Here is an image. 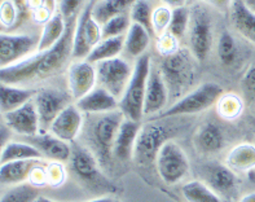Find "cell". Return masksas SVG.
Wrapping results in <instances>:
<instances>
[{"label": "cell", "instance_id": "6da1fadb", "mask_svg": "<svg viewBox=\"0 0 255 202\" xmlns=\"http://www.w3.org/2000/svg\"><path fill=\"white\" fill-rule=\"evenodd\" d=\"M73 34L74 30L68 26L61 40L51 49L42 52L38 51V53H32L31 56L17 64L1 67L0 70L1 83L17 86L26 82L47 79L60 71V69L66 64L68 58L71 56Z\"/></svg>", "mask_w": 255, "mask_h": 202}, {"label": "cell", "instance_id": "7a4b0ae2", "mask_svg": "<svg viewBox=\"0 0 255 202\" xmlns=\"http://www.w3.org/2000/svg\"><path fill=\"white\" fill-rule=\"evenodd\" d=\"M88 130V139L92 153L99 164L107 165L113 157V147L117 134L125 121V116L120 109L104 114H95Z\"/></svg>", "mask_w": 255, "mask_h": 202}, {"label": "cell", "instance_id": "3957f363", "mask_svg": "<svg viewBox=\"0 0 255 202\" xmlns=\"http://www.w3.org/2000/svg\"><path fill=\"white\" fill-rule=\"evenodd\" d=\"M150 70H152L150 56L142 55L136 60L133 65L132 78L120 100V110L123 113L125 118L141 122L142 117L145 116L144 103H145L146 83Z\"/></svg>", "mask_w": 255, "mask_h": 202}, {"label": "cell", "instance_id": "277c9868", "mask_svg": "<svg viewBox=\"0 0 255 202\" xmlns=\"http://www.w3.org/2000/svg\"><path fill=\"white\" fill-rule=\"evenodd\" d=\"M222 96H223V88L219 84L213 82L201 84L196 90L191 91L179 99L168 109L159 113L155 119H170L175 117L197 114L218 104Z\"/></svg>", "mask_w": 255, "mask_h": 202}, {"label": "cell", "instance_id": "5b68a950", "mask_svg": "<svg viewBox=\"0 0 255 202\" xmlns=\"http://www.w3.org/2000/svg\"><path fill=\"white\" fill-rule=\"evenodd\" d=\"M192 57H194L192 52L178 49L163 58L159 70L171 96H178L192 83L194 75Z\"/></svg>", "mask_w": 255, "mask_h": 202}, {"label": "cell", "instance_id": "8992f818", "mask_svg": "<svg viewBox=\"0 0 255 202\" xmlns=\"http://www.w3.org/2000/svg\"><path fill=\"white\" fill-rule=\"evenodd\" d=\"M189 47L198 61H205L214 42V23L210 13L204 4H194L191 9L189 22Z\"/></svg>", "mask_w": 255, "mask_h": 202}, {"label": "cell", "instance_id": "52a82bcc", "mask_svg": "<svg viewBox=\"0 0 255 202\" xmlns=\"http://www.w3.org/2000/svg\"><path fill=\"white\" fill-rule=\"evenodd\" d=\"M103 40L101 25L92 16V5L84 8L77 19L73 34L71 57L77 61L87 60L92 49Z\"/></svg>", "mask_w": 255, "mask_h": 202}, {"label": "cell", "instance_id": "ba28073f", "mask_svg": "<svg viewBox=\"0 0 255 202\" xmlns=\"http://www.w3.org/2000/svg\"><path fill=\"white\" fill-rule=\"evenodd\" d=\"M168 140H172L171 129L162 122V119H154L144 123L136 141L133 158L140 165L150 164L153 160L155 161L159 149Z\"/></svg>", "mask_w": 255, "mask_h": 202}, {"label": "cell", "instance_id": "9c48e42d", "mask_svg": "<svg viewBox=\"0 0 255 202\" xmlns=\"http://www.w3.org/2000/svg\"><path fill=\"white\" fill-rule=\"evenodd\" d=\"M157 171L166 184H176L187 177L189 171V160L180 145L168 140L159 149L155 158Z\"/></svg>", "mask_w": 255, "mask_h": 202}, {"label": "cell", "instance_id": "30bf717a", "mask_svg": "<svg viewBox=\"0 0 255 202\" xmlns=\"http://www.w3.org/2000/svg\"><path fill=\"white\" fill-rule=\"evenodd\" d=\"M95 66H96L99 86L109 91L114 97L121 100L128 86L129 80L132 78L133 67L122 57L105 60Z\"/></svg>", "mask_w": 255, "mask_h": 202}, {"label": "cell", "instance_id": "8fae6325", "mask_svg": "<svg viewBox=\"0 0 255 202\" xmlns=\"http://www.w3.org/2000/svg\"><path fill=\"white\" fill-rule=\"evenodd\" d=\"M71 170L74 171L77 178L82 183L91 188H101V190L116 191V187L104 177L99 167V161L95 154L88 149L82 147L73 148V153L70 158Z\"/></svg>", "mask_w": 255, "mask_h": 202}, {"label": "cell", "instance_id": "7c38bea8", "mask_svg": "<svg viewBox=\"0 0 255 202\" xmlns=\"http://www.w3.org/2000/svg\"><path fill=\"white\" fill-rule=\"evenodd\" d=\"M40 36L30 34H8L1 32L0 35V64L1 67L10 66L22 61L26 57L38 51Z\"/></svg>", "mask_w": 255, "mask_h": 202}, {"label": "cell", "instance_id": "4fadbf2b", "mask_svg": "<svg viewBox=\"0 0 255 202\" xmlns=\"http://www.w3.org/2000/svg\"><path fill=\"white\" fill-rule=\"evenodd\" d=\"M71 99L73 97L70 93H65L55 88H42L36 92L34 103L38 110L42 134L51 129L52 123L60 116V113L70 105Z\"/></svg>", "mask_w": 255, "mask_h": 202}, {"label": "cell", "instance_id": "5bb4252c", "mask_svg": "<svg viewBox=\"0 0 255 202\" xmlns=\"http://www.w3.org/2000/svg\"><path fill=\"white\" fill-rule=\"evenodd\" d=\"M97 83L96 66L88 62L87 60L83 61H75L69 67L68 73V87L69 93L73 100L83 99L86 95L94 90Z\"/></svg>", "mask_w": 255, "mask_h": 202}, {"label": "cell", "instance_id": "9a60e30c", "mask_svg": "<svg viewBox=\"0 0 255 202\" xmlns=\"http://www.w3.org/2000/svg\"><path fill=\"white\" fill-rule=\"evenodd\" d=\"M3 122L12 131L21 135L23 138L35 136V135L40 134L39 114L34 100L29 101L18 109L5 113V114H3Z\"/></svg>", "mask_w": 255, "mask_h": 202}, {"label": "cell", "instance_id": "2e32d148", "mask_svg": "<svg viewBox=\"0 0 255 202\" xmlns=\"http://www.w3.org/2000/svg\"><path fill=\"white\" fill-rule=\"evenodd\" d=\"M168 88L165 79L162 77L161 70L152 67L150 74H149L148 83H146L145 92V103H144V114L145 116H152L163 112L167 104Z\"/></svg>", "mask_w": 255, "mask_h": 202}, {"label": "cell", "instance_id": "e0dca14e", "mask_svg": "<svg viewBox=\"0 0 255 202\" xmlns=\"http://www.w3.org/2000/svg\"><path fill=\"white\" fill-rule=\"evenodd\" d=\"M83 126V116L77 104H70L66 106L60 116L53 121L49 132L57 136L58 139L70 143L78 138Z\"/></svg>", "mask_w": 255, "mask_h": 202}, {"label": "cell", "instance_id": "ac0fdd59", "mask_svg": "<svg viewBox=\"0 0 255 202\" xmlns=\"http://www.w3.org/2000/svg\"><path fill=\"white\" fill-rule=\"evenodd\" d=\"M23 140L38 148L40 153L44 156V158H48L52 161H58V162H65L71 158L73 148L69 145V143L58 139L57 136L52 135L51 132H44V134H38L35 136H27L23 138Z\"/></svg>", "mask_w": 255, "mask_h": 202}, {"label": "cell", "instance_id": "d6986e66", "mask_svg": "<svg viewBox=\"0 0 255 202\" xmlns=\"http://www.w3.org/2000/svg\"><path fill=\"white\" fill-rule=\"evenodd\" d=\"M141 126V122H136V121L125 118L120 130H118L116 141H114V158H117L118 161H123V162L132 160L133 154H135L136 141L139 138Z\"/></svg>", "mask_w": 255, "mask_h": 202}, {"label": "cell", "instance_id": "ffe728a7", "mask_svg": "<svg viewBox=\"0 0 255 202\" xmlns=\"http://www.w3.org/2000/svg\"><path fill=\"white\" fill-rule=\"evenodd\" d=\"M205 183L218 195L231 193L237 186V177L231 167L220 164L206 165L202 169Z\"/></svg>", "mask_w": 255, "mask_h": 202}, {"label": "cell", "instance_id": "44dd1931", "mask_svg": "<svg viewBox=\"0 0 255 202\" xmlns=\"http://www.w3.org/2000/svg\"><path fill=\"white\" fill-rule=\"evenodd\" d=\"M75 104L82 113L88 114H104L120 109V100L100 86L95 87L88 95L78 100Z\"/></svg>", "mask_w": 255, "mask_h": 202}, {"label": "cell", "instance_id": "7402d4cb", "mask_svg": "<svg viewBox=\"0 0 255 202\" xmlns=\"http://www.w3.org/2000/svg\"><path fill=\"white\" fill-rule=\"evenodd\" d=\"M230 21L233 29L248 42L255 44V13L244 0H235L230 8Z\"/></svg>", "mask_w": 255, "mask_h": 202}, {"label": "cell", "instance_id": "603a6c76", "mask_svg": "<svg viewBox=\"0 0 255 202\" xmlns=\"http://www.w3.org/2000/svg\"><path fill=\"white\" fill-rule=\"evenodd\" d=\"M43 160H27V161H13L1 164L0 167V179L3 186L13 187L23 184L25 180L31 178L35 170L36 165Z\"/></svg>", "mask_w": 255, "mask_h": 202}, {"label": "cell", "instance_id": "cb8c5ba5", "mask_svg": "<svg viewBox=\"0 0 255 202\" xmlns=\"http://www.w3.org/2000/svg\"><path fill=\"white\" fill-rule=\"evenodd\" d=\"M36 92L35 90H29V88H22L17 87L14 84L1 83L0 88V106H1V113H9L12 110H16L29 101L34 100Z\"/></svg>", "mask_w": 255, "mask_h": 202}, {"label": "cell", "instance_id": "d4e9b609", "mask_svg": "<svg viewBox=\"0 0 255 202\" xmlns=\"http://www.w3.org/2000/svg\"><path fill=\"white\" fill-rule=\"evenodd\" d=\"M194 144L204 153H218L224 147V135L219 126L206 123L200 127L194 136Z\"/></svg>", "mask_w": 255, "mask_h": 202}, {"label": "cell", "instance_id": "484cf974", "mask_svg": "<svg viewBox=\"0 0 255 202\" xmlns=\"http://www.w3.org/2000/svg\"><path fill=\"white\" fill-rule=\"evenodd\" d=\"M27 160H45V158L38 148L25 140L9 141L8 144L1 148V156H0L1 164Z\"/></svg>", "mask_w": 255, "mask_h": 202}, {"label": "cell", "instance_id": "4316f807", "mask_svg": "<svg viewBox=\"0 0 255 202\" xmlns=\"http://www.w3.org/2000/svg\"><path fill=\"white\" fill-rule=\"evenodd\" d=\"M152 34L137 23H131L128 31L125 35V51L129 57L139 58L145 55L150 43Z\"/></svg>", "mask_w": 255, "mask_h": 202}, {"label": "cell", "instance_id": "83f0119b", "mask_svg": "<svg viewBox=\"0 0 255 202\" xmlns=\"http://www.w3.org/2000/svg\"><path fill=\"white\" fill-rule=\"evenodd\" d=\"M66 29H68V26L65 25L64 16L61 13L53 14L47 22H44V26H43L40 39H39L38 51H47V49L55 47L61 40Z\"/></svg>", "mask_w": 255, "mask_h": 202}, {"label": "cell", "instance_id": "f1b7e54d", "mask_svg": "<svg viewBox=\"0 0 255 202\" xmlns=\"http://www.w3.org/2000/svg\"><path fill=\"white\" fill-rule=\"evenodd\" d=\"M137 0H99L92 5V16L97 22L103 25L108 19L120 14H125L132 8Z\"/></svg>", "mask_w": 255, "mask_h": 202}, {"label": "cell", "instance_id": "f546056e", "mask_svg": "<svg viewBox=\"0 0 255 202\" xmlns=\"http://www.w3.org/2000/svg\"><path fill=\"white\" fill-rule=\"evenodd\" d=\"M122 51H125V35L103 39L92 49V52L87 57V61L96 65L101 61H105V60L120 57Z\"/></svg>", "mask_w": 255, "mask_h": 202}, {"label": "cell", "instance_id": "4dcf8cb0", "mask_svg": "<svg viewBox=\"0 0 255 202\" xmlns=\"http://www.w3.org/2000/svg\"><path fill=\"white\" fill-rule=\"evenodd\" d=\"M227 165L233 171H249L255 167V145L244 143L233 148L227 156Z\"/></svg>", "mask_w": 255, "mask_h": 202}, {"label": "cell", "instance_id": "1f68e13d", "mask_svg": "<svg viewBox=\"0 0 255 202\" xmlns=\"http://www.w3.org/2000/svg\"><path fill=\"white\" fill-rule=\"evenodd\" d=\"M181 192L188 202H224L217 192L200 180H192L187 183Z\"/></svg>", "mask_w": 255, "mask_h": 202}, {"label": "cell", "instance_id": "d6a6232c", "mask_svg": "<svg viewBox=\"0 0 255 202\" xmlns=\"http://www.w3.org/2000/svg\"><path fill=\"white\" fill-rule=\"evenodd\" d=\"M39 197V191L32 184L23 183L10 187L1 196L0 202H35Z\"/></svg>", "mask_w": 255, "mask_h": 202}, {"label": "cell", "instance_id": "836d02e7", "mask_svg": "<svg viewBox=\"0 0 255 202\" xmlns=\"http://www.w3.org/2000/svg\"><path fill=\"white\" fill-rule=\"evenodd\" d=\"M152 14L153 8L150 6V3L148 0H137L129 9V17L133 23L145 27L152 35H154L152 26Z\"/></svg>", "mask_w": 255, "mask_h": 202}, {"label": "cell", "instance_id": "e575fe53", "mask_svg": "<svg viewBox=\"0 0 255 202\" xmlns=\"http://www.w3.org/2000/svg\"><path fill=\"white\" fill-rule=\"evenodd\" d=\"M131 23H132L131 17H129V14H126V13L108 19L107 22H104L103 25H101L103 39L126 35Z\"/></svg>", "mask_w": 255, "mask_h": 202}, {"label": "cell", "instance_id": "d590c367", "mask_svg": "<svg viewBox=\"0 0 255 202\" xmlns=\"http://www.w3.org/2000/svg\"><path fill=\"white\" fill-rule=\"evenodd\" d=\"M189 22H191V9L188 6L172 9L171 22L167 31L176 39H180L189 29Z\"/></svg>", "mask_w": 255, "mask_h": 202}, {"label": "cell", "instance_id": "8d00e7d4", "mask_svg": "<svg viewBox=\"0 0 255 202\" xmlns=\"http://www.w3.org/2000/svg\"><path fill=\"white\" fill-rule=\"evenodd\" d=\"M218 57H219L220 62L226 66L233 64L236 60L237 55V47L235 38L232 34L228 31H223L220 34L219 39H218Z\"/></svg>", "mask_w": 255, "mask_h": 202}, {"label": "cell", "instance_id": "74e56055", "mask_svg": "<svg viewBox=\"0 0 255 202\" xmlns=\"http://www.w3.org/2000/svg\"><path fill=\"white\" fill-rule=\"evenodd\" d=\"M218 108L222 117L227 119H235L240 116V113L243 110V101L236 95L227 93L218 101Z\"/></svg>", "mask_w": 255, "mask_h": 202}, {"label": "cell", "instance_id": "f35d334b", "mask_svg": "<svg viewBox=\"0 0 255 202\" xmlns=\"http://www.w3.org/2000/svg\"><path fill=\"white\" fill-rule=\"evenodd\" d=\"M171 17L172 9L170 6L165 5V4H162V5L157 6V8L153 9L152 26L154 35L159 36L167 31L170 22H171Z\"/></svg>", "mask_w": 255, "mask_h": 202}, {"label": "cell", "instance_id": "ab89813d", "mask_svg": "<svg viewBox=\"0 0 255 202\" xmlns=\"http://www.w3.org/2000/svg\"><path fill=\"white\" fill-rule=\"evenodd\" d=\"M157 48L163 56H168L178 51V39L175 38L172 34L166 31L165 34L158 36V43H157Z\"/></svg>", "mask_w": 255, "mask_h": 202}, {"label": "cell", "instance_id": "60d3db41", "mask_svg": "<svg viewBox=\"0 0 255 202\" xmlns=\"http://www.w3.org/2000/svg\"><path fill=\"white\" fill-rule=\"evenodd\" d=\"M17 10L16 4L10 1V0H4L1 3V25L3 27H9V26L14 25L17 21Z\"/></svg>", "mask_w": 255, "mask_h": 202}, {"label": "cell", "instance_id": "b9f144b4", "mask_svg": "<svg viewBox=\"0 0 255 202\" xmlns=\"http://www.w3.org/2000/svg\"><path fill=\"white\" fill-rule=\"evenodd\" d=\"M82 5V0H61L60 3V10L61 14L66 18L75 16Z\"/></svg>", "mask_w": 255, "mask_h": 202}, {"label": "cell", "instance_id": "7bdbcfd3", "mask_svg": "<svg viewBox=\"0 0 255 202\" xmlns=\"http://www.w3.org/2000/svg\"><path fill=\"white\" fill-rule=\"evenodd\" d=\"M244 91L250 99H255V65L246 71L243 79Z\"/></svg>", "mask_w": 255, "mask_h": 202}, {"label": "cell", "instance_id": "ee69618b", "mask_svg": "<svg viewBox=\"0 0 255 202\" xmlns=\"http://www.w3.org/2000/svg\"><path fill=\"white\" fill-rule=\"evenodd\" d=\"M64 180V169L60 165H52L48 171V182L61 184Z\"/></svg>", "mask_w": 255, "mask_h": 202}, {"label": "cell", "instance_id": "f6af8a7d", "mask_svg": "<svg viewBox=\"0 0 255 202\" xmlns=\"http://www.w3.org/2000/svg\"><path fill=\"white\" fill-rule=\"evenodd\" d=\"M201 1L218 9H226V8H231L235 0H201Z\"/></svg>", "mask_w": 255, "mask_h": 202}, {"label": "cell", "instance_id": "bcb514c9", "mask_svg": "<svg viewBox=\"0 0 255 202\" xmlns=\"http://www.w3.org/2000/svg\"><path fill=\"white\" fill-rule=\"evenodd\" d=\"M165 5L170 6L171 9H176V8H181V6H187L188 0H161Z\"/></svg>", "mask_w": 255, "mask_h": 202}, {"label": "cell", "instance_id": "7dc6e473", "mask_svg": "<svg viewBox=\"0 0 255 202\" xmlns=\"http://www.w3.org/2000/svg\"><path fill=\"white\" fill-rule=\"evenodd\" d=\"M86 202H117V201H114L112 197L104 196V197H97V199L90 200V201H86Z\"/></svg>", "mask_w": 255, "mask_h": 202}, {"label": "cell", "instance_id": "c3c4849f", "mask_svg": "<svg viewBox=\"0 0 255 202\" xmlns=\"http://www.w3.org/2000/svg\"><path fill=\"white\" fill-rule=\"evenodd\" d=\"M240 202H255V192H252L244 196L243 199L240 200Z\"/></svg>", "mask_w": 255, "mask_h": 202}, {"label": "cell", "instance_id": "681fc988", "mask_svg": "<svg viewBox=\"0 0 255 202\" xmlns=\"http://www.w3.org/2000/svg\"><path fill=\"white\" fill-rule=\"evenodd\" d=\"M244 1H245L246 5L249 6L250 9L255 13V0H244Z\"/></svg>", "mask_w": 255, "mask_h": 202}, {"label": "cell", "instance_id": "f907efd6", "mask_svg": "<svg viewBox=\"0 0 255 202\" xmlns=\"http://www.w3.org/2000/svg\"><path fill=\"white\" fill-rule=\"evenodd\" d=\"M35 202H57V201L49 200V199H47V197H44V196H39L38 199H36Z\"/></svg>", "mask_w": 255, "mask_h": 202}, {"label": "cell", "instance_id": "816d5d0a", "mask_svg": "<svg viewBox=\"0 0 255 202\" xmlns=\"http://www.w3.org/2000/svg\"><path fill=\"white\" fill-rule=\"evenodd\" d=\"M194 0H188V4H191V3H193Z\"/></svg>", "mask_w": 255, "mask_h": 202}, {"label": "cell", "instance_id": "f5cc1de1", "mask_svg": "<svg viewBox=\"0 0 255 202\" xmlns=\"http://www.w3.org/2000/svg\"><path fill=\"white\" fill-rule=\"evenodd\" d=\"M117 202H120V201H117Z\"/></svg>", "mask_w": 255, "mask_h": 202}]
</instances>
